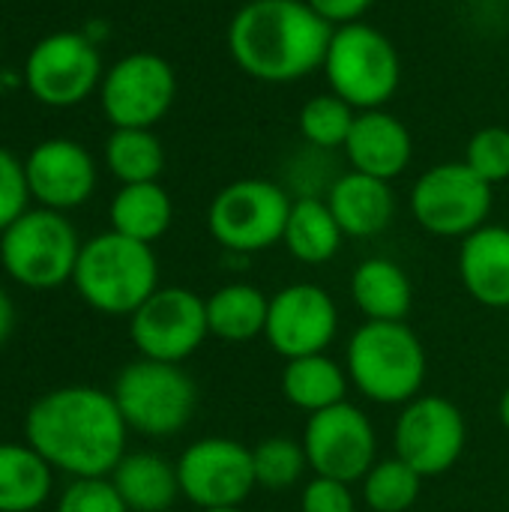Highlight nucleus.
Masks as SVG:
<instances>
[{
    "mask_svg": "<svg viewBox=\"0 0 509 512\" xmlns=\"http://www.w3.org/2000/svg\"><path fill=\"white\" fill-rule=\"evenodd\" d=\"M129 426L111 393L69 384L42 393L24 417V441L72 480L111 477L126 456Z\"/></svg>",
    "mask_w": 509,
    "mask_h": 512,
    "instance_id": "1",
    "label": "nucleus"
},
{
    "mask_svg": "<svg viewBox=\"0 0 509 512\" xmlns=\"http://www.w3.org/2000/svg\"><path fill=\"white\" fill-rule=\"evenodd\" d=\"M333 27L306 0H249L228 24L237 69L264 84H291L321 69Z\"/></svg>",
    "mask_w": 509,
    "mask_h": 512,
    "instance_id": "2",
    "label": "nucleus"
},
{
    "mask_svg": "<svg viewBox=\"0 0 509 512\" xmlns=\"http://www.w3.org/2000/svg\"><path fill=\"white\" fill-rule=\"evenodd\" d=\"M426 348L405 321H366L348 342L351 384L375 405H408L426 384Z\"/></svg>",
    "mask_w": 509,
    "mask_h": 512,
    "instance_id": "3",
    "label": "nucleus"
},
{
    "mask_svg": "<svg viewBox=\"0 0 509 512\" xmlns=\"http://www.w3.org/2000/svg\"><path fill=\"white\" fill-rule=\"evenodd\" d=\"M72 285L90 309L129 318L159 288V261L153 246L105 231L81 246Z\"/></svg>",
    "mask_w": 509,
    "mask_h": 512,
    "instance_id": "4",
    "label": "nucleus"
},
{
    "mask_svg": "<svg viewBox=\"0 0 509 512\" xmlns=\"http://www.w3.org/2000/svg\"><path fill=\"white\" fill-rule=\"evenodd\" d=\"M321 69L330 93L357 111L384 108L402 84V60L393 39L366 21L333 27Z\"/></svg>",
    "mask_w": 509,
    "mask_h": 512,
    "instance_id": "5",
    "label": "nucleus"
},
{
    "mask_svg": "<svg viewBox=\"0 0 509 512\" xmlns=\"http://www.w3.org/2000/svg\"><path fill=\"white\" fill-rule=\"evenodd\" d=\"M81 246L66 213L33 207L0 234V267L21 288L54 291L72 282Z\"/></svg>",
    "mask_w": 509,
    "mask_h": 512,
    "instance_id": "6",
    "label": "nucleus"
},
{
    "mask_svg": "<svg viewBox=\"0 0 509 512\" xmlns=\"http://www.w3.org/2000/svg\"><path fill=\"white\" fill-rule=\"evenodd\" d=\"M111 396L129 432L147 438H171L183 432L198 408V387L183 366L144 357L120 369Z\"/></svg>",
    "mask_w": 509,
    "mask_h": 512,
    "instance_id": "7",
    "label": "nucleus"
},
{
    "mask_svg": "<svg viewBox=\"0 0 509 512\" xmlns=\"http://www.w3.org/2000/svg\"><path fill=\"white\" fill-rule=\"evenodd\" d=\"M291 204L294 201L285 186L261 177H243L216 192L207 207V231L228 252H264L282 243Z\"/></svg>",
    "mask_w": 509,
    "mask_h": 512,
    "instance_id": "8",
    "label": "nucleus"
},
{
    "mask_svg": "<svg viewBox=\"0 0 509 512\" xmlns=\"http://www.w3.org/2000/svg\"><path fill=\"white\" fill-rule=\"evenodd\" d=\"M105 66L90 33L57 30L33 42L24 57V87L45 108H72L93 96Z\"/></svg>",
    "mask_w": 509,
    "mask_h": 512,
    "instance_id": "9",
    "label": "nucleus"
},
{
    "mask_svg": "<svg viewBox=\"0 0 509 512\" xmlns=\"http://www.w3.org/2000/svg\"><path fill=\"white\" fill-rule=\"evenodd\" d=\"M417 225L435 237H468L489 222L492 186L465 162H441L423 171L411 189Z\"/></svg>",
    "mask_w": 509,
    "mask_h": 512,
    "instance_id": "10",
    "label": "nucleus"
},
{
    "mask_svg": "<svg viewBox=\"0 0 509 512\" xmlns=\"http://www.w3.org/2000/svg\"><path fill=\"white\" fill-rule=\"evenodd\" d=\"M174 66L153 51H132L105 69L99 105L114 129H153L174 105Z\"/></svg>",
    "mask_w": 509,
    "mask_h": 512,
    "instance_id": "11",
    "label": "nucleus"
},
{
    "mask_svg": "<svg viewBox=\"0 0 509 512\" xmlns=\"http://www.w3.org/2000/svg\"><path fill=\"white\" fill-rule=\"evenodd\" d=\"M207 336V300L180 285L156 288L153 297L129 315V339L144 360L180 366L204 345Z\"/></svg>",
    "mask_w": 509,
    "mask_h": 512,
    "instance_id": "12",
    "label": "nucleus"
},
{
    "mask_svg": "<svg viewBox=\"0 0 509 512\" xmlns=\"http://www.w3.org/2000/svg\"><path fill=\"white\" fill-rule=\"evenodd\" d=\"M396 456L408 462L423 480L453 471L468 444L465 414L444 396L411 399L393 429Z\"/></svg>",
    "mask_w": 509,
    "mask_h": 512,
    "instance_id": "13",
    "label": "nucleus"
},
{
    "mask_svg": "<svg viewBox=\"0 0 509 512\" xmlns=\"http://www.w3.org/2000/svg\"><path fill=\"white\" fill-rule=\"evenodd\" d=\"M300 441L309 468L318 477L342 480L348 486L360 483L378 462V432L351 402L312 414Z\"/></svg>",
    "mask_w": 509,
    "mask_h": 512,
    "instance_id": "14",
    "label": "nucleus"
},
{
    "mask_svg": "<svg viewBox=\"0 0 509 512\" xmlns=\"http://www.w3.org/2000/svg\"><path fill=\"white\" fill-rule=\"evenodd\" d=\"M174 465L180 495L198 510L240 507L258 489L252 450L234 438H201L189 444Z\"/></svg>",
    "mask_w": 509,
    "mask_h": 512,
    "instance_id": "15",
    "label": "nucleus"
},
{
    "mask_svg": "<svg viewBox=\"0 0 509 512\" xmlns=\"http://www.w3.org/2000/svg\"><path fill=\"white\" fill-rule=\"evenodd\" d=\"M339 333V309L336 300L312 282H297L285 285L270 297V312H267V345L285 357H312V354H327Z\"/></svg>",
    "mask_w": 509,
    "mask_h": 512,
    "instance_id": "16",
    "label": "nucleus"
},
{
    "mask_svg": "<svg viewBox=\"0 0 509 512\" xmlns=\"http://www.w3.org/2000/svg\"><path fill=\"white\" fill-rule=\"evenodd\" d=\"M30 201L45 210H75L96 192V162L75 138H45L24 159Z\"/></svg>",
    "mask_w": 509,
    "mask_h": 512,
    "instance_id": "17",
    "label": "nucleus"
},
{
    "mask_svg": "<svg viewBox=\"0 0 509 512\" xmlns=\"http://www.w3.org/2000/svg\"><path fill=\"white\" fill-rule=\"evenodd\" d=\"M342 150L351 162V171L390 183L408 171L414 159V138L411 129L396 114L384 108H372V111H357V120Z\"/></svg>",
    "mask_w": 509,
    "mask_h": 512,
    "instance_id": "18",
    "label": "nucleus"
},
{
    "mask_svg": "<svg viewBox=\"0 0 509 512\" xmlns=\"http://www.w3.org/2000/svg\"><path fill=\"white\" fill-rule=\"evenodd\" d=\"M345 237L369 240L390 228L396 216V195L387 180L348 171L327 186L324 198Z\"/></svg>",
    "mask_w": 509,
    "mask_h": 512,
    "instance_id": "19",
    "label": "nucleus"
},
{
    "mask_svg": "<svg viewBox=\"0 0 509 512\" xmlns=\"http://www.w3.org/2000/svg\"><path fill=\"white\" fill-rule=\"evenodd\" d=\"M459 276L465 291L486 309H509V228L483 225L462 240Z\"/></svg>",
    "mask_w": 509,
    "mask_h": 512,
    "instance_id": "20",
    "label": "nucleus"
},
{
    "mask_svg": "<svg viewBox=\"0 0 509 512\" xmlns=\"http://www.w3.org/2000/svg\"><path fill=\"white\" fill-rule=\"evenodd\" d=\"M111 483L129 512H168L180 498L177 465L159 453H126L111 471Z\"/></svg>",
    "mask_w": 509,
    "mask_h": 512,
    "instance_id": "21",
    "label": "nucleus"
},
{
    "mask_svg": "<svg viewBox=\"0 0 509 512\" xmlns=\"http://www.w3.org/2000/svg\"><path fill=\"white\" fill-rule=\"evenodd\" d=\"M351 300L369 321H405L414 303V285L396 261L366 258L351 276Z\"/></svg>",
    "mask_w": 509,
    "mask_h": 512,
    "instance_id": "22",
    "label": "nucleus"
},
{
    "mask_svg": "<svg viewBox=\"0 0 509 512\" xmlns=\"http://www.w3.org/2000/svg\"><path fill=\"white\" fill-rule=\"evenodd\" d=\"M111 231L153 246L159 237L168 234L174 222V204L171 195L162 189L159 180L153 183H129L120 186L108 207Z\"/></svg>",
    "mask_w": 509,
    "mask_h": 512,
    "instance_id": "23",
    "label": "nucleus"
},
{
    "mask_svg": "<svg viewBox=\"0 0 509 512\" xmlns=\"http://www.w3.org/2000/svg\"><path fill=\"white\" fill-rule=\"evenodd\" d=\"M54 489V468L24 441L0 444V512H36Z\"/></svg>",
    "mask_w": 509,
    "mask_h": 512,
    "instance_id": "24",
    "label": "nucleus"
},
{
    "mask_svg": "<svg viewBox=\"0 0 509 512\" xmlns=\"http://www.w3.org/2000/svg\"><path fill=\"white\" fill-rule=\"evenodd\" d=\"M267 312H270V297L249 282H231L222 285L207 297V324L210 336L243 345L258 336H264L267 327Z\"/></svg>",
    "mask_w": 509,
    "mask_h": 512,
    "instance_id": "25",
    "label": "nucleus"
},
{
    "mask_svg": "<svg viewBox=\"0 0 509 512\" xmlns=\"http://www.w3.org/2000/svg\"><path fill=\"white\" fill-rule=\"evenodd\" d=\"M348 369L339 366L327 354H312V357H297L288 360L282 372V396L297 408L306 411L309 417L318 411H327L333 405L348 402Z\"/></svg>",
    "mask_w": 509,
    "mask_h": 512,
    "instance_id": "26",
    "label": "nucleus"
},
{
    "mask_svg": "<svg viewBox=\"0 0 509 512\" xmlns=\"http://www.w3.org/2000/svg\"><path fill=\"white\" fill-rule=\"evenodd\" d=\"M342 228L330 210V204L318 195H300L291 204V216L285 225L282 243L303 264H327L342 249Z\"/></svg>",
    "mask_w": 509,
    "mask_h": 512,
    "instance_id": "27",
    "label": "nucleus"
},
{
    "mask_svg": "<svg viewBox=\"0 0 509 512\" xmlns=\"http://www.w3.org/2000/svg\"><path fill=\"white\" fill-rule=\"evenodd\" d=\"M105 165L120 186L153 183L165 171V147L153 129H114L105 141Z\"/></svg>",
    "mask_w": 509,
    "mask_h": 512,
    "instance_id": "28",
    "label": "nucleus"
},
{
    "mask_svg": "<svg viewBox=\"0 0 509 512\" xmlns=\"http://www.w3.org/2000/svg\"><path fill=\"white\" fill-rule=\"evenodd\" d=\"M360 483L363 504L372 512H408L423 492V477L399 456L378 459Z\"/></svg>",
    "mask_w": 509,
    "mask_h": 512,
    "instance_id": "29",
    "label": "nucleus"
},
{
    "mask_svg": "<svg viewBox=\"0 0 509 512\" xmlns=\"http://www.w3.org/2000/svg\"><path fill=\"white\" fill-rule=\"evenodd\" d=\"M357 120V108L348 105L342 96L336 93H318L312 99H306V105L300 108V135L309 147L315 150H342L351 126Z\"/></svg>",
    "mask_w": 509,
    "mask_h": 512,
    "instance_id": "30",
    "label": "nucleus"
},
{
    "mask_svg": "<svg viewBox=\"0 0 509 512\" xmlns=\"http://www.w3.org/2000/svg\"><path fill=\"white\" fill-rule=\"evenodd\" d=\"M252 465H255V483L267 492H288L294 489L306 468V450L303 441H294L288 435L264 438L258 447H252Z\"/></svg>",
    "mask_w": 509,
    "mask_h": 512,
    "instance_id": "31",
    "label": "nucleus"
},
{
    "mask_svg": "<svg viewBox=\"0 0 509 512\" xmlns=\"http://www.w3.org/2000/svg\"><path fill=\"white\" fill-rule=\"evenodd\" d=\"M465 165L483 177L489 186L509 180V129L507 126H483L471 135L465 150Z\"/></svg>",
    "mask_w": 509,
    "mask_h": 512,
    "instance_id": "32",
    "label": "nucleus"
},
{
    "mask_svg": "<svg viewBox=\"0 0 509 512\" xmlns=\"http://www.w3.org/2000/svg\"><path fill=\"white\" fill-rule=\"evenodd\" d=\"M54 512H129L123 498L117 495L111 477H87V480H72Z\"/></svg>",
    "mask_w": 509,
    "mask_h": 512,
    "instance_id": "33",
    "label": "nucleus"
},
{
    "mask_svg": "<svg viewBox=\"0 0 509 512\" xmlns=\"http://www.w3.org/2000/svg\"><path fill=\"white\" fill-rule=\"evenodd\" d=\"M30 189L24 177V162L0 144V234L30 210Z\"/></svg>",
    "mask_w": 509,
    "mask_h": 512,
    "instance_id": "34",
    "label": "nucleus"
},
{
    "mask_svg": "<svg viewBox=\"0 0 509 512\" xmlns=\"http://www.w3.org/2000/svg\"><path fill=\"white\" fill-rule=\"evenodd\" d=\"M300 512H357V498L348 483L315 474L303 486Z\"/></svg>",
    "mask_w": 509,
    "mask_h": 512,
    "instance_id": "35",
    "label": "nucleus"
},
{
    "mask_svg": "<svg viewBox=\"0 0 509 512\" xmlns=\"http://www.w3.org/2000/svg\"><path fill=\"white\" fill-rule=\"evenodd\" d=\"M330 27H342V24H354L363 21V15L372 9L375 0H306Z\"/></svg>",
    "mask_w": 509,
    "mask_h": 512,
    "instance_id": "36",
    "label": "nucleus"
},
{
    "mask_svg": "<svg viewBox=\"0 0 509 512\" xmlns=\"http://www.w3.org/2000/svg\"><path fill=\"white\" fill-rule=\"evenodd\" d=\"M12 333H15V303H12V297L0 288V348L9 342Z\"/></svg>",
    "mask_w": 509,
    "mask_h": 512,
    "instance_id": "37",
    "label": "nucleus"
},
{
    "mask_svg": "<svg viewBox=\"0 0 509 512\" xmlns=\"http://www.w3.org/2000/svg\"><path fill=\"white\" fill-rule=\"evenodd\" d=\"M498 420H501V426L509 432V387L501 393V402H498Z\"/></svg>",
    "mask_w": 509,
    "mask_h": 512,
    "instance_id": "38",
    "label": "nucleus"
},
{
    "mask_svg": "<svg viewBox=\"0 0 509 512\" xmlns=\"http://www.w3.org/2000/svg\"><path fill=\"white\" fill-rule=\"evenodd\" d=\"M201 512H243L240 507H213V510H201Z\"/></svg>",
    "mask_w": 509,
    "mask_h": 512,
    "instance_id": "39",
    "label": "nucleus"
},
{
    "mask_svg": "<svg viewBox=\"0 0 509 512\" xmlns=\"http://www.w3.org/2000/svg\"><path fill=\"white\" fill-rule=\"evenodd\" d=\"M507 3H509V0H507Z\"/></svg>",
    "mask_w": 509,
    "mask_h": 512,
    "instance_id": "40",
    "label": "nucleus"
}]
</instances>
